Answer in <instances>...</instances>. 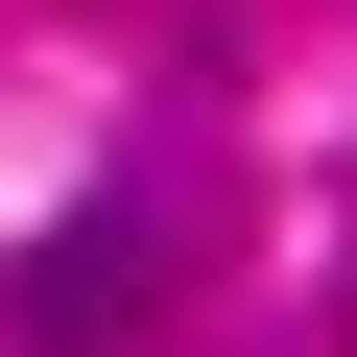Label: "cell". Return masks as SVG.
<instances>
[{"label": "cell", "instance_id": "6da1fadb", "mask_svg": "<svg viewBox=\"0 0 357 357\" xmlns=\"http://www.w3.org/2000/svg\"><path fill=\"white\" fill-rule=\"evenodd\" d=\"M143 286H167V238H143V215H72V238L24 262V357H96Z\"/></svg>", "mask_w": 357, "mask_h": 357}]
</instances>
